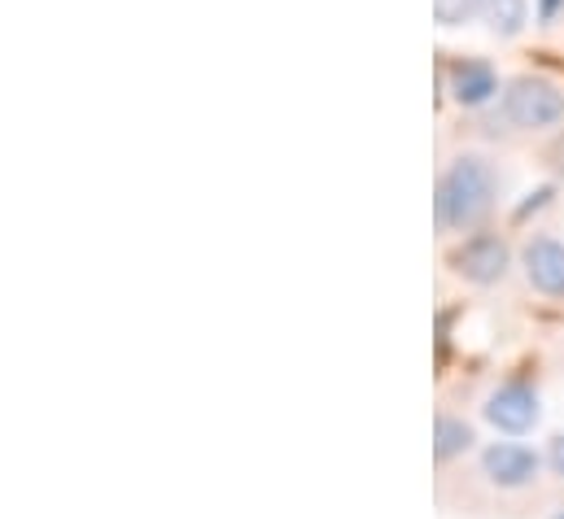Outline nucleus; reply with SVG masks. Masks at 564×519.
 Segmentation results:
<instances>
[{
    "instance_id": "f257e3e1",
    "label": "nucleus",
    "mask_w": 564,
    "mask_h": 519,
    "mask_svg": "<svg viewBox=\"0 0 564 519\" xmlns=\"http://www.w3.org/2000/svg\"><path fill=\"white\" fill-rule=\"evenodd\" d=\"M499 197V175L481 153H459L437 184V223L442 232H473L490 219Z\"/></svg>"
},
{
    "instance_id": "f03ea898",
    "label": "nucleus",
    "mask_w": 564,
    "mask_h": 519,
    "mask_svg": "<svg viewBox=\"0 0 564 519\" xmlns=\"http://www.w3.org/2000/svg\"><path fill=\"white\" fill-rule=\"evenodd\" d=\"M503 119L517 131H547L564 119V92L543 75H517L503 84Z\"/></svg>"
},
{
    "instance_id": "7ed1b4c3",
    "label": "nucleus",
    "mask_w": 564,
    "mask_h": 519,
    "mask_svg": "<svg viewBox=\"0 0 564 519\" xmlns=\"http://www.w3.org/2000/svg\"><path fill=\"white\" fill-rule=\"evenodd\" d=\"M446 92H451L455 106L481 110V106H490V101L499 97V75H495V66L481 62V57H455V62L446 66Z\"/></svg>"
},
{
    "instance_id": "20e7f679",
    "label": "nucleus",
    "mask_w": 564,
    "mask_h": 519,
    "mask_svg": "<svg viewBox=\"0 0 564 519\" xmlns=\"http://www.w3.org/2000/svg\"><path fill=\"white\" fill-rule=\"evenodd\" d=\"M451 266L473 284H499L508 275V266H512V254H508V245L499 236H473L451 254Z\"/></svg>"
},
{
    "instance_id": "39448f33",
    "label": "nucleus",
    "mask_w": 564,
    "mask_h": 519,
    "mask_svg": "<svg viewBox=\"0 0 564 519\" xmlns=\"http://www.w3.org/2000/svg\"><path fill=\"white\" fill-rule=\"evenodd\" d=\"M486 419H490L499 432L521 437V432H530V428L539 423V393L530 389V385H503V389L490 393Z\"/></svg>"
},
{
    "instance_id": "423d86ee",
    "label": "nucleus",
    "mask_w": 564,
    "mask_h": 519,
    "mask_svg": "<svg viewBox=\"0 0 564 519\" xmlns=\"http://www.w3.org/2000/svg\"><path fill=\"white\" fill-rule=\"evenodd\" d=\"M481 467H486V476H490L499 489H521V485H530V481L539 476V454L525 450V445L499 441V445H490V450L481 454Z\"/></svg>"
},
{
    "instance_id": "0eeeda50",
    "label": "nucleus",
    "mask_w": 564,
    "mask_h": 519,
    "mask_svg": "<svg viewBox=\"0 0 564 519\" xmlns=\"http://www.w3.org/2000/svg\"><path fill=\"white\" fill-rule=\"evenodd\" d=\"M521 266H525V279L547 292V297H564V241H552V236H534L521 254Z\"/></svg>"
},
{
    "instance_id": "6e6552de",
    "label": "nucleus",
    "mask_w": 564,
    "mask_h": 519,
    "mask_svg": "<svg viewBox=\"0 0 564 519\" xmlns=\"http://www.w3.org/2000/svg\"><path fill=\"white\" fill-rule=\"evenodd\" d=\"M477 13L490 26V35H499V40H517L525 31V22H530V4L525 0H477Z\"/></svg>"
},
{
    "instance_id": "1a4fd4ad",
    "label": "nucleus",
    "mask_w": 564,
    "mask_h": 519,
    "mask_svg": "<svg viewBox=\"0 0 564 519\" xmlns=\"http://www.w3.org/2000/svg\"><path fill=\"white\" fill-rule=\"evenodd\" d=\"M468 445H473V428H468L464 419H451V415H442V419H437V437H433V454L446 463V459L464 454Z\"/></svg>"
},
{
    "instance_id": "9d476101",
    "label": "nucleus",
    "mask_w": 564,
    "mask_h": 519,
    "mask_svg": "<svg viewBox=\"0 0 564 519\" xmlns=\"http://www.w3.org/2000/svg\"><path fill=\"white\" fill-rule=\"evenodd\" d=\"M433 13L442 26H464L477 13V0H433Z\"/></svg>"
},
{
    "instance_id": "9b49d317",
    "label": "nucleus",
    "mask_w": 564,
    "mask_h": 519,
    "mask_svg": "<svg viewBox=\"0 0 564 519\" xmlns=\"http://www.w3.org/2000/svg\"><path fill=\"white\" fill-rule=\"evenodd\" d=\"M547 463H552V472H556V476H564V437H556V441H552Z\"/></svg>"
},
{
    "instance_id": "f8f14e48",
    "label": "nucleus",
    "mask_w": 564,
    "mask_h": 519,
    "mask_svg": "<svg viewBox=\"0 0 564 519\" xmlns=\"http://www.w3.org/2000/svg\"><path fill=\"white\" fill-rule=\"evenodd\" d=\"M561 9H564V0H539V18H543V22H556Z\"/></svg>"
},
{
    "instance_id": "ddd939ff",
    "label": "nucleus",
    "mask_w": 564,
    "mask_h": 519,
    "mask_svg": "<svg viewBox=\"0 0 564 519\" xmlns=\"http://www.w3.org/2000/svg\"><path fill=\"white\" fill-rule=\"evenodd\" d=\"M556 519H564V511H561V516H556Z\"/></svg>"
}]
</instances>
